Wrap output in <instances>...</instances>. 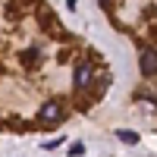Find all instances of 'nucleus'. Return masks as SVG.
I'll return each instance as SVG.
<instances>
[{"instance_id": "f257e3e1", "label": "nucleus", "mask_w": 157, "mask_h": 157, "mask_svg": "<svg viewBox=\"0 0 157 157\" xmlns=\"http://www.w3.org/2000/svg\"><path fill=\"white\" fill-rule=\"evenodd\" d=\"M138 66H141V75H157V50H154V47H145V50H141Z\"/></svg>"}, {"instance_id": "f03ea898", "label": "nucleus", "mask_w": 157, "mask_h": 157, "mask_svg": "<svg viewBox=\"0 0 157 157\" xmlns=\"http://www.w3.org/2000/svg\"><path fill=\"white\" fill-rule=\"evenodd\" d=\"M38 120L41 123H60L63 120V110H60V104L57 101H47L41 110H38Z\"/></svg>"}, {"instance_id": "7ed1b4c3", "label": "nucleus", "mask_w": 157, "mask_h": 157, "mask_svg": "<svg viewBox=\"0 0 157 157\" xmlns=\"http://www.w3.org/2000/svg\"><path fill=\"white\" fill-rule=\"evenodd\" d=\"M88 82H91V66H88V63L82 60V63L75 66V88H85Z\"/></svg>"}, {"instance_id": "20e7f679", "label": "nucleus", "mask_w": 157, "mask_h": 157, "mask_svg": "<svg viewBox=\"0 0 157 157\" xmlns=\"http://www.w3.org/2000/svg\"><path fill=\"white\" fill-rule=\"evenodd\" d=\"M38 57H41V54H38V47H29V50L22 54V66H38Z\"/></svg>"}, {"instance_id": "39448f33", "label": "nucleus", "mask_w": 157, "mask_h": 157, "mask_svg": "<svg viewBox=\"0 0 157 157\" xmlns=\"http://www.w3.org/2000/svg\"><path fill=\"white\" fill-rule=\"evenodd\" d=\"M116 135H120V141H126V145H138V135L132 132V129H120Z\"/></svg>"}, {"instance_id": "423d86ee", "label": "nucleus", "mask_w": 157, "mask_h": 157, "mask_svg": "<svg viewBox=\"0 0 157 157\" xmlns=\"http://www.w3.org/2000/svg\"><path fill=\"white\" fill-rule=\"evenodd\" d=\"M101 6H104V10H110V6H113V0H101Z\"/></svg>"}]
</instances>
